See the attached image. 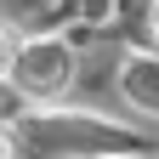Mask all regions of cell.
I'll return each instance as SVG.
<instances>
[{
  "mask_svg": "<svg viewBox=\"0 0 159 159\" xmlns=\"http://www.w3.org/2000/svg\"><path fill=\"white\" fill-rule=\"evenodd\" d=\"M17 142L34 148L40 159H131L136 148V136L131 131H119L108 125V119H85V114H34L29 125H17Z\"/></svg>",
  "mask_w": 159,
  "mask_h": 159,
  "instance_id": "cell-1",
  "label": "cell"
},
{
  "mask_svg": "<svg viewBox=\"0 0 159 159\" xmlns=\"http://www.w3.org/2000/svg\"><path fill=\"white\" fill-rule=\"evenodd\" d=\"M148 40H153V51H159V0L148 6Z\"/></svg>",
  "mask_w": 159,
  "mask_h": 159,
  "instance_id": "cell-6",
  "label": "cell"
},
{
  "mask_svg": "<svg viewBox=\"0 0 159 159\" xmlns=\"http://www.w3.org/2000/svg\"><path fill=\"white\" fill-rule=\"evenodd\" d=\"M23 46H29L23 34H17L11 23H0V85H6V80L17 74V63H23Z\"/></svg>",
  "mask_w": 159,
  "mask_h": 159,
  "instance_id": "cell-4",
  "label": "cell"
},
{
  "mask_svg": "<svg viewBox=\"0 0 159 159\" xmlns=\"http://www.w3.org/2000/svg\"><path fill=\"white\" fill-rule=\"evenodd\" d=\"M0 159H23V142H17V125H0Z\"/></svg>",
  "mask_w": 159,
  "mask_h": 159,
  "instance_id": "cell-5",
  "label": "cell"
},
{
  "mask_svg": "<svg viewBox=\"0 0 159 159\" xmlns=\"http://www.w3.org/2000/svg\"><path fill=\"white\" fill-rule=\"evenodd\" d=\"M11 85L23 91L29 102H57V97L74 85V51L63 46V40H29Z\"/></svg>",
  "mask_w": 159,
  "mask_h": 159,
  "instance_id": "cell-2",
  "label": "cell"
},
{
  "mask_svg": "<svg viewBox=\"0 0 159 159\" xmlns=\"http://www.w3.org/2000/svg\"><path fill=\"white\" fill-rule=\"evenodd\" d=\"M119 91H125V102H131L136 114L159 119V51L125 57V68H119Z\"/></svg>",
  "mask_w": 159,
  "mask_h": 159,
  "instance_id": "cell-3",
  "label": "cell"
}]
</instances>
